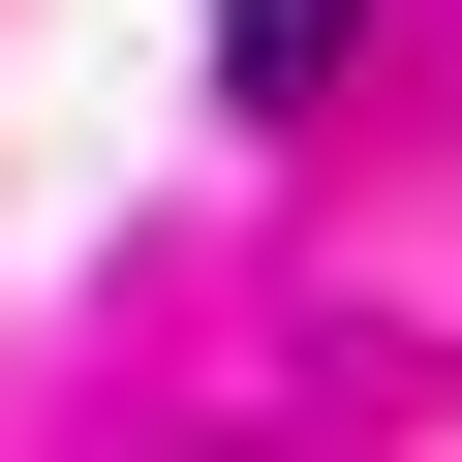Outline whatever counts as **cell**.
<instances>
[{
  "mask_svg": "<svg viewBox=\"0 0 462 462\" xmlns=\"http://www.w3.org/2000/svg\"><path fill=\"white\" fill-rule=\"evenodd\" d=\"M339 32H370V0H216V93L278 124V93H339Z\"/></svg>",
  "mask_w": 462,
  "mask_h": 462,
  "instance_id": "obj_1",
  "label": "cell"
}]
</instances>
